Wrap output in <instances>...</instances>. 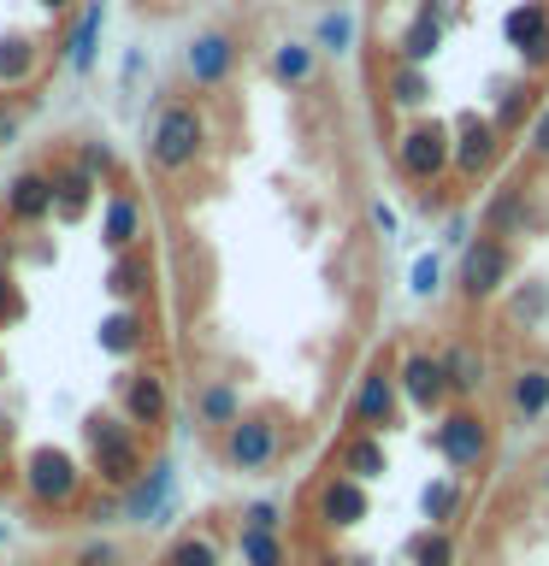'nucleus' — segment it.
<instances>
[{"instance_id":"44","label":"nucleus","mask_w":549,"mask_h":566,"mask_svg":"<svg viewBox=\"0 0 549 566\" xmlns=\"http://www.w3.org/2000/svg\"><path fill=\"white\" fill-rule=\"evenodd\" d=\"M526 142H531V154H538V159H549V106H538V113H531Z\"/></svg>"},{"instance_id":"19","label":"nucleus","mask_w":549,"mask_h":566,"mask_svg":"<svg viewBox=\"0 0 549 566\" xmlns=\"http://www.w3.org/2000/svg\"><path fill=\"white\" fill-rule=\"evenodd\" d=\"M437 360H443V378H449V396H455V401H473L478 389H485V378H490L485 354H478L473 343H449V348H437Z\"/></svg>"},{"instance_id":"33","label":"nucleus","mask_w":549,"mask_h":566,"mask_svg":"<svg viewBox=\"0 0 549 566\" xmlns=\"http://www.w3.org/2000/svg\"><path fill=\"white\" fill-rule=\"evenodd\" d=\"M237 555H242V566H290V543H283V531H242L237 525Z\"/></svg>"},{"instance_id":"50","label":"nucleus","mask_w":549,"mask_h":566,"mask_svg":"<svg viewBox=\"0 0 549 566\" xmlns=\"http://www.w3.org/2000/svg\"><path fill=\"white\" fill-rule=\"evenodd\" d=\"M538 490L549 495V460H543V467H538Z\"/></svg>"},{"instance_id":"22","label":"nucleus","mask_w":549,"mask_h":566,"mask_svg":"<svg viewBox=\"0 0 549 566\" xmlns=\"http://www.w3.org/2000/svg\"><path fill=\"white\" fill-rule=\"evenodd\" d=\"M101 24H106V7L101 0H83V12H77V24H71L65 35V65L77 71H95V53H101Z\"/></svg>"},{"instance_id":"37","label":"nucleus","mask_w":549,"mask_h":566,"mask_svg":"<svg viewBox=\"0 0 549 566\" xmlns=\"http://www.w3.org/2000/svg\"><path fill=\"white\" fill-rule=\"evenodd\" d=\"M349 42H354V18L349 12H325L313 24V48L319 53H349Z\"/></svg>"},{"instance_id":"30","label":"nucleus","mask_w":549,"mask_h":566,"mask_svg":"<svg viewBox=\"0 0 549 566\" xmlns=\"http://www.w3.org/2000/svg\"><path fill=\"white\" fill-rule=\"evenodd\" d=\"M272 77L283 88H308L319 77V48L313 42H278L272 48Z\"/></svg>"},{"instance_id":"32","label":"nucleus","mask_w":549,"mask_h":566,"mask_svg":"<svg viewBox=\"0 0 549 566\" xmlns=\"http://www.w3.org/2000/svg\"><path fill=\"white\" fill-rule=\"evenodd\" d=\"M526 224V184H508L496 201L485 207V237H496V242H508L514 230Z\"/></svg>"},{"instance_id":"35","label":"nucleus","mask_w":549,"mask_h":566,"mask_svg":"<svg viewBox=\"0 0 549 566\" xmlns=\"http://www.w3.org/2000/svg\"><path fill=\"white\" fill-rule=\"evenodd\" d=\"M443 283H449V272H443V248H432V254H419L414 265H407V295L414 301H437Z\"/></svg>"},{"instance_id":"16","label":"nucleus","mask_w":549,"mask_h":566,"mask_svg":"<svg viewBox=\"0 0 549 566\" xmlns=\"http://www.w3.org/2000/svg\"><path fill=\"white\" fill-rule=\"evenodd\" d=\"M508 413H514V424H538V419H549V366L543 360H526L520 371L508 378Z\"/></svg>"},{"instance_id":"38","label":"nucleus","mask_w":549,"mask_h":566,"mask_svg":"<svg viewBox=\"0 0 549 566\" xmlns=\"http://www.w3.org/2000/svg\"><path fill=\"white\" fill-rule=\"evenodd\" d=\"M71 566H124V543H113V537H89V543H77Z\"/></svg>"},{"instance_id":"23","label":"nucleus","mask_w":549,"mask_h":566,"mask_svg":"<svg viewBox=\"0 0 549 566\" xmlns=\"http://www.w3.org/2000/svg\"><path fill=\"white\" fill-rule=\"evenodd\" d=\"M460 507H467V490H460L455 472H443V478H432V484L419 490V520L437 525V531H455Z\"/></svg>"},{"instance_id":"31","label":"nucleus","mask_w":549,"mask_h":566,"mask_svg":"<svg viewBox=\"0 0 549 566\" xmlns=\"http://www.w3.org/2000/svg\"><path fill=\"white\" fill-rule=\"evenodd\" d=\"M437 42H443V12L437 7H419L414 24L402 30V48L396 53H402V65H425L437 53Z\"/></svg>"},{"instance_id":"2","label":"nucleus","mask_w":549,"mask_h":566,"mask_svg":"<svg viewBox=\"0 0 549 566\" xmlns=\"http://www.w3.org/2000/svg\"><path fill=\"white\" fill-rule=\"evenodd\" d=\"M18 484H24L30 495V507H42V513H77L83 507V495H89V478L77 467V454L60 449V442H35V449L18 460Z\"/></svg>"},{"instance_id":"27","label":"nucleus","mask_w":549,"mask_h":566,"mask_svg":"<svg viewBox=\"0 0 549 566\" xmlns=\"http://www.w3.org/2000/svg\"><path fill=\"white\" fill-rule=\"evenodd\" d=\"M148 290H154L148 260H142L136 248H131V254H118V260H113V272H106V295H113L118 307H136V301L148 295Z\"/></svg>"},{"instance_id":"26","label":"nucleus","mask_w":549,"mask_h":566,"mask_svg":"<svg viewBox=\"0 0 549 566\" xmlns=\"http://www.w3.org/2000/svg\"><path fill=\"white\" fill-rule=\"evenodd\" d=\"M402 560L407 566H455L460 560V537L455 531H437V525H419L414 537L402 543Z\"/></svg>"},{"instance_id":"48","label":"nucleus","mask_w":549,"mask_h":566,"mask_svg":"<svg viewBox=\"0 0 549 566\" xmlns=\"http://www.w3.org/2000/svg\"><path fill=\"white\" fill-rule=\"evenodd\" d=\"M7 454H12V424L0 419V460H7Z\"/></svg>"},{"instance_id":"21","label":"nucleus","mask_w":549,"mask_h":566,"mask_svg":"<svg viewBox=\"0 0 549 566\" xmlns=\"http://www.w3.org/2000/svg\"><path fill=\"white\" fill-rule=\"evenodd\" d=\"M101 242L113 248V254H131V248L142 242V207H136V195H106V207H101Z\"/></svg>"},{"instance_id":"8","label":"nucleus","mask_w":549,"mask_h":566,"mask_svg":"<svg viewBox=\"0 0 549 566\" xmlns=\"http://www.w3.org/2000/svg\"><path fill=\"white\" fill-rule=\"evenodd\" d=\"M449 130L443 124H407V130L396 136V171L407 177V184H437L443 171H449Z\"/></svg>"},{"instance_id":"18","label":"nucleus","mask_w":549,"mask_h":566,"mask_svg":"<svg viewBox=\"0 0 549 566\" xmlns=\"http://www.w3.org/2000/svg\"><path fill=\"white\" fill-rule=\"evenodd\" d=\"M7 212L18 224H42L53 219V171H18L7 184Z\"/></svg>"},{"instance_id":"49","label":"nucleus","mask_w":549,"mask_h":566,"mask_svg":"<svg viewBox=\"0 0 549 566\" xmlns=\"http://www.w3.org/2000/svg\"><path fill=\"white\" fill-rule=\"evenodd\" d=\"M42 7H48V12H65V7H77V0H42Z\"/></svg>"},{"instance_id":"42","label":"nucleus","mask_w":549,"mask_h":566,"mask_svg":"<svg viewBox=\"0 0 549 566\" xmlns=\"http://www.w3.org/2000/svg\"><path fill=\"white\" fill-rule=\"evenodd\" d=\"M237 520H242V531H278L283 525V507L278 502H248Z\"/></svg>"},{"instance_id":"9","label":"nucleus","mask_w":549,"mask_h":566,"mask_svg":"<svg viewBox=\"0 0 549 566\" xmlns=\"http://www.w3.org/2000/svg\"><path fill=\"white\" fill-rule=\"evenodd\" d=\"M396 407H402V389H396V371L384 366H366L349 389V419L354 431H390L396 424Z\"/></svg>"},{"instance_id":"10","label":"nucleus","mask_w":549,"mask_h":566,"mask_svg":"<svg viewBox=\"0 0 549 566\" xmlns=\"http://www.w3.org/2000/svg\"><path fill=\"white\" fill-rule=\"evenodd\" d=\"M313 520H319V531H354V525H366L372 520V495H366V484L361 478H349V472H336V478H325V484L313 490Z\"/></svg>"},{"instance_id":"5","label":"nucleus","mask_w":549,"mask_h":566,"mask_svg":"<svg viewBox=\"0 0 549 566\" xmlns=\"http://www.w3.org/2000/svg\"><path fill=\"white\" fill-rule=\"evenodd\" d=\"M508 277H514V248L496 242V237H473L467 248H460L455 260V290L467 307H485V301L508 295Z\"/></svg>"},{"instance_id":"24","label":"nucleus","mask_w":549,"mask_h":566,"mask_svg":"<svg viewBox=\"0 0 549 566\" xmlns=\"http://www.w3.org/2000/svg\"><path fill=\"white\" fill-rule=\"evenodd\" d=\"M89 207H95V171H83V166L53 171V219L77 224Z\"/></svg>"},{"instance_id":"1","label":"nucleus","mask_w":549,"mask_h":566,"mask_svg":"<svg viewBox=\"0 0 549 566\" xmlns=\"http://www.w3.org/2000/svg\"><path fill=\"white\" fill-rule=\"evenodd\" d=\"M83 442H89V472H95L101 490H131L142 467H148V449H142V431L136 424H124V413H106V407H95V413L83 419Z\"/></svg>"},{"instance_id":"34","label":"nucleus","mask_w":549,"mask_h":566,"mask_svg":"<svg viewBox=\"0 0 549 566\" xmlns=\"http://www.w3.org/2000/svg\"><path fill=\"white\" fill-rule=\"evenodd\" d=\"M30 71H35V42L30 35H0V88H12V83H30Z\"/></svg>"},{"instance_id":"20","label":"nucleus","mask_w":549,"mask_h":566,"mask_svg":"<svg viewBox=\"0 0 549 566\" xmlns=\"http://www.w3.org/2000/svg\"><path fill=\"white\" fill-rule=\"evenodd\" d=\"M242 419V389L230 378H207L201 389H195V424H207V431H230V424Z\"/></svg>"},{"instance_id":"14","label":"nucleus","mask_w":549,"mask_h":566,"mask_svg":"<svg viewBox=\"0 0 549 566\" xmlns=\"http://www.w3.org/2000/svg\"><path fill=\"white\" fill-rule=\"evenodd\" d=\"M503 35L508 48L526 60V71H543L549 65V0H526L503 18Z\"/></svg>"},{"instance_id":"39","label":"nucleus","mask_w":549,"mask_h":566,"mask_svg":"<svg viewBox=\"0 0 549 566\" xmlns=\"http://www.w3.org/2000/svg\"><path fill=\"white\" fill-rule=\"evenodd\" d=\"M24 313H30V301H24V290H18V277L0 272V331H12Z\"/></svg>"},{"instance_id":"36","label":"nucleus","mask_w":549,"mask_h":566,"mask_svg":"<svg viewBox=\"0 0 549 566\" xmlns=\"http://www.w3.org/2000/svg\"><path fill=\"white\" fill-rule=\"evenodd\" d=\"M384 95H390V106H425L432 101V83H425L419 65H396L384 77Z\"/></svg>"},{"instance_id":"13","label":"nucleus","mask_w":549,"mask_h":566,"mask_svg":"<svg viewBox=\"0 0 549 566\" xmlns=\"http://www.w3.org/2000/svg\"><path fill=\"white\" fill-rule=\"evenodd\" d=\"M449 148H455L460 177H490V166L503 159V130H496L485 113H460L455 130H449Z\"/></svg>"},{"instance_id":"43","label":"nucleus","mask_w":549,"mask_h":566,"mask_svg":"<svg viewBox=\"0 0 549 566\" xmlns=\"http://www.w3.org/2000/svg\"><path fill=\"white\" fill-rule=\"evenodd\" d=\"M437 242H443V248H467V242H473V212H449V219H443V230H437Z\"/></svg>"},{"instance_id":"17","label":"nucleus","mask_w":549,"mask_h":566,"mask_svg":"<svg viewBox=\"0 0 549 566\" xmlns=\"http://www.w3.org/2000/svg\"><path fill=\"white\" fill-rule=\"evenodd\" d=\"M95 348L113 354V360H136L142 348H148V318H142V307H113L95 325Z\"/></svg>"},{"instance_id":"41","label":"nucleus","mask_w":549,"mask_h":566,"mask_svg":"<svg viewBox=\"0 0 549 566\" xmlns=\"http://www.w3.org/2000/svg\"><path fill=\"white\" fill-rule=\"evenodd\" d=\"M520 113H526V83H508L503 95H496V113H490V124H496V130H508V124L520 118Z\"/></svg>"},{"instance_id":"11","label":"nucleus","mask_w":549,"mask_h":566,"mask_svg":"<svg viewBox=\"0 0 549 566\" xmlns=\"http://www.w3.org/2000/svg\"><path fill=\"white\" fill-rule=\"evenodd\" d=\"M118 413H124V424H136V431H159V424L172 419V384L159 378V371L136 366L131 378H118Z\"/></svg>"},{"instance_id":"3","label":"nucleus","mask_w":549,"mask_h":566,"mask_svg":"<svg viewBox=\"0 0 549 566\" xmlns=\"http://www.w3.org/2000/svg\"><path fill=\"white\" fill-rule=\"evenodd\" d=\"M201 154H207V118H201V106H195V101H166L154 113V124H148V159H154V171L177 177V171H189Z\"/></svg>"},{"instance_id":"4","label":"nucleus","mask_w":549,"mask_h":566,"mask_svg":"<svg viewBox=\"0 0 549 566\" xmlns=\"http://www.w3.org/2000/svg\"><path fill=\"white\" fill-rule=\"evenodd\" d=\"M432 442H437V454H443V467H449L455 478H467V472H478L490 460V449H496V437H490V419L478 413L473 401H460V407H449V413L437 419V431H432Z\"/></svg>"},{"instance_id":"7","label":"nucleus","mask_w":549,"mask_h":566,"mask_svg":"<svg viewBox=\"0 0 549 566\" xmlns=\"http://www.w3.org/2000/svg\"><path fill=\"white\" fill-rule=\"evenodd\" d=\"M219 454H225V467L237 472V478L272 472L278 454H283V424H278L272 413H242V419L219 437Z\"/></svg>"},{"instance_id":"6","label":"nucleus","mask_w":549,"mask_h":566,"mask_svg":"<svg viewBox=\"0 0 549 566\" xmlns=\"http://www.w3.org/2000/svg\"><path fill=\"white\" fill-rule=\"evenodd\" d=\"M118 507H124V525H136V531L172 525L177 520V460L172 454H154L148 467H142L136 484L118 495Z\"/></svg>"},{"instance_id":"40","label":"nucleus","mask_w":549,"mask_h":566,"mask_svg":"<svg viewBox=\"0 0 549 566\" xmlns=\"http://www.w3.org/2000/svg\"><path fill=\"white\" fill-rule=\"evenodd\" d=\"M83 513H89V525H118V520H124L118 490H89V495H83Z\"/></svg>"},{"instance_id":"12","label":"nucleus","mask_w":549,"mask_h":566,"mask_svg":"<svg viewBox=\"0 0 549 566\" xmlns=\"http://www.w3.org/2000/svg\"><path fill=\"white\" fill-rule=\"evenodd\" d=\"M396 389L407 407H419V413H443V401H449V378H443V360L432 348H407L396 360Z\"/></svg>"},{"instance_id":"51","label":"nucleus","mask_w":549,"mask_h":566,"mask_svg":"<svg viewBox=\"0 0 549 566\" xmlns=\"http://www.w3.org/2000/svg\"><path fill=\"white\" fill-rule=\"evenodd\" d=\"M0 543H7V502H0Z\"/></svg>"},{"instance_id":"52","label":"nucleus","mask_w":549,"mask_h":566,"mask_svg":"<svg viewBox=\"0 0 549 566\" xmlns=\"http://www.w3.org/2000/svg\"><path fill=\"white\" fill-rule=\"evenodd\" d=\"M349 566H372V560H366V555H349Z\"/></svg>"},{"instance_id":"45","label":"nucleus","mask_w":549,"mask_h":566,"mask_svg":"<svg viewBox=\"0 0 549 566\" xmlns=\"http://www.w3.org/2000/svg\"><path fill=\"white\" fill-rule=\"evenodd\" d=\"M83 171H95V177H106L113 171V154H106V142H83V159H77Z\"/></svg>"},{"instance_id":"47","label":"nucleus","mask_w":549,"mask_h":566,"mask_svg":"<svg viewBox=\"0 0 549 566\" xmlns=\"http://www.w3.org/2000/svg\"><path fill=\"white\" fill-rule=\"evenodd\" d=\"M308 566H349V555H331V548H319V555Z\"/></svg>"},{"instance_id":"29","label":"nucleus","mask_w":549,"mask_h":566,"mask_svg":"<svg viewBox=\"0 0 549 566\" xmlns=\"http://www.w3.org/2000/svg\"><path fill=\"white\" fill-rule=\"evenodd\" d=\"M503 313L514 318L520 331L531 325H543L549 318V277H526V283H508V295H503Z\"/></svg>"},{"instance_id":"46","label":"nucleus","mask_w":549,"mask_h":566,"mask_svg":"<svg viewBox=\"0 0 549 566\" xmlns=\"http://www.w3.org/2000/svg\"><path fill=\"white\" fill-rule=\"evenodd\" d=\"M372 219H379V230H384V237H396V212H390L384 201H372Z\"/></svg>"},{"instance_id":"28","label":"nucleus","mask_w":549,"mask_h":566,"mask_svg":"<svg viewBox=\"0 0 549 566\" xmlns=\"http://www.w3.org/2000/svg\"><path fill=\"white\" fill-rule=\"evenodd\" d=\"M159 566H225V543L207 537V531H177L159 548Z\"/></svg>"},{"instance_id":"25","label":"nucleus","mask_w":549,"mask_h":566,"mask_svg":"<svg viewBox=\"0 0 549 566\" xmlns=\"http://www.w3.org/2000/svg\"><path fill=\"white\" fill-rule=\"evenodd\" d=\"M343 472L361 478V484H372V478L390 472V449H384V431H354L343 442Z\"/></svg>"},{"instance_id":"15","label":"nucleus","mask_w":549,"mask_h":566,"mask_svg":"<svg viewBox=\"0 0 549 566\" xmlns=\"http://www.w3.org/2000/svg\"><path fill=\"white\" fill-rule=\"evenodd\" d=\"M230 77H237V35L201 30L189 42V83L195 88H225Z\"/></svg>"}]
</instances>
